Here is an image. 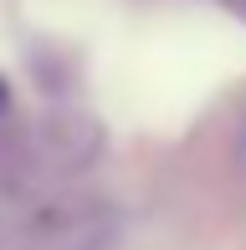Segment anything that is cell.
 <instances>
[{
	"instance_id": "obj_2",
	"label": "cell",
	"mask_w": 246,
	"mask_h": 250,
	"mask_svg": "<svg viewBox=\"0 0 246 250\" xmlns=\"http://www.w3.org/2000/svg\"><path fill=\"white\" fill-rule=\"evenodd\" d=\"M221 5H226V10H236V16L246 21V0H221Z\"/></svg>"
},
{
	"instance_id": "obj_1",
	"label": "cell",
	"mask_w": 246,
	"mask_h": 250,
	"mask_svg": "<svg viewBox=\"0 0 246 250\" xmlns=\"http://www.w3.org/2000/svg\"><path fill=\"white\" fill-rule=\"evenodd\" d=\"M113 214L103 199H36L0 214V250H108Z\"/></svg>"
}]
</instances>
